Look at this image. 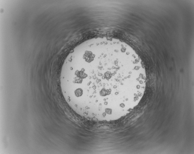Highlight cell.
Returning a JSON list of instances; mask_svg holds the SVG:
<instances>
[{
    "instance_id": "6da1fadb",
    "label": "cell",
    "mask_w": 194,
    "mask_h": 154,
    "mask_svg": "<svg viewBox=\"0 0 194 154\" xmlns=\"http://www.w3.org/2000/svg\"><path fill=\"white\" fill-rule=\"evenodd\" d=\"M146 80L142 61L119 39L94 38L75 47L60 77L62 95L76 114L105 118L129 108L144 92Z\"/></svg>"
}]
</instances>
